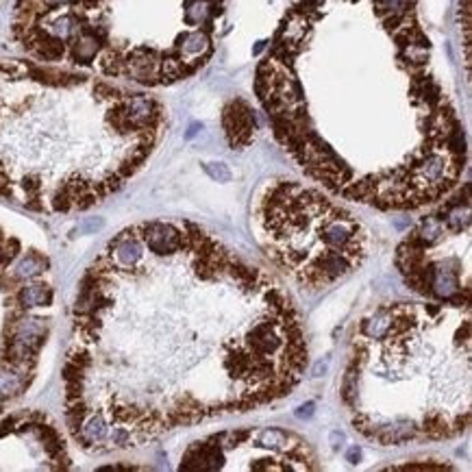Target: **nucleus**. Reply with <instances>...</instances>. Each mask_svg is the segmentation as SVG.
<instances>
[{"label":"nucleus","instance_id":"obj_1","mask_svg":"<svg viewBox=\"0 0 472 472\" xmlns=\"http://www.w3.org/2000/svg\"><path fill=\"white\" fill-rule=\"evenodd\" d=\"M309 350L289 294L190 220L109 239L79 283L63 405L89 453L285 398Z\"/></svg>","mask_w":472,"mask_h":472},{"label":"nucleus","instance_id":"obj_9","mask_svg":"<svg viewBox=\"0 0 472 472\" xmlns=\"http://www.w3.org/2000/svg\"><path fill=\"white\" fill-rule=\"evenodd\" d=\"M224 128H227V137L231 146H246L253 140V131H255V116L248 109L246 102L237 100L231 102L224 111Z\"/></svg>","mask_w":472,"mask_h":472},{"label":"nucleus","instance_id":"obj_5","mask_svg":"<svg viewBox=\"0 0 472 472\" xmlns=\"http://www.w3.org/2000/svg\"><path fill=\"white\" fill-rule=\"evenodd\" d=\"M227 0H18L13 37L33 61L159 87L216 53Z\"/></svg>","mask_w":472,"mask_h":472},{"label":"nucleus","instance_id":"obj_2","mask_svg":"<svg viewBox=\"0 0 472 472\" xmlns=\"http://www.w3.org/2000/svg\"><path fill=\"white\" fill-rule=\"evenodd\" d=\"M255 89L281 146L340 198L418 209L466 168L416 0H296Z\"/></svg>","mask_w":472,"mask_h":472},{"label":"nucleus","instance_id":"obj_7","mask_svg":"<svg viewBox=\"0 0 472 472\" xmlns=\"http://www.w3.org/2000/svg\"><path fill=\"white\" fill-rule=\"evenodd\" d=\"M307 440L291 431H224L194 442L181 459L185 470H316Z\"/></svg>","mask_w":472,"mask_h":472},{"label":"nucleus","instance_id":"obj_4","mask_svg":"<svg viewBox=\"0 0 472 472\" xmlns=\"http://www.w3.org/2000/svg\"><path fill=\"white\" fill-rule=\"evenodd\" d=\"M342 398L357 431L383 446L459 435L470 422V305L370 311L350 342Z\"/></svg>","mask_w":472,"mask_h":472},{"label":"nucleus","instance_id":"obj_3","mask_svg":"<svg viewBox=\"0 0 472 472\" xmlns=\"http://www.w3.org/2000/svg\"><path fill=\"white\" fill-rule=\"evenodd\" d=\"M164 105L98 74L0 61V198L41 213L98 205L140 170Z\"/></svg>","mask_w":472,"mask_h":472},{"label":"nucleus","instance_id":"obj_8","mask_svg":"<svg viewBox=\"0 0 472 472\" xmlns=\"http://www.w3.org/2000/svg\"><path fill=\"white\" fill-rule=\"evenodd\" d=\"M446 216L448 218H444V213H435L420 222L398 248L396 263L407 285L414 287L418 294L433 303L468 305L470 283L461 281V277L468 279L466 265H461V255L448 253L446 246L442 251V239L453 222L461 216V205L451 209Z\"/></svg>","mask_w":472,"mask_h":472},{"label":"nucleus","instance_id":"obj_6","mask_svg":"<svg viewBox=\"0 0 472 472\" xmlns=\"http://www.w3.org/2000/svg\"><path fill=\"white\" fill-rule=\"evenodd\" d=\"M268 257L307 289H324L366 261L370 235L344 205L296 181H274L255 205Z\"/></svg>","mask_w":472,"mask_h":472}]
</instances>
